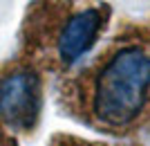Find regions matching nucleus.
Returning <instances> with one entry per match:
<instances>
[{
	"label": "nucleus",
	"mask_w": 150,
	"mask_h": 146,
	"mask_svg": "<svg viewBox=\"0 0 150 146\" xmlns=\"http://www.w3.org/2000/svg\"><path fill=\"white\" fill-rule=\"evenodd\" d=\"M43 108V74L13 58L0 70V126L31 133Z\"/></svg>",
	"instance_id": "obj_3"
},
{
	"label": "nucleus",
	"mask_w": 150,
	"mask_h": 146,
	"mask_svg": "<svg viewBox=\"0 0 150 146\" xmlns=\"http://www.w3.org/2000/svg\"><path fill=\"white\" fill-rule=\"evenodd\" d=\"M110 23L103 0H31L20 25L18 61L38 74H67Z\"/></svg>",
	"instance_id": "obj_2"
},
{
	"label": "nucleus",
	"mask_w": 150,
	"mask_h": 146,
	"mask_svg": "<svg viewBox=\"0 0 150 146\" xmlns=\"http://www.w3.org/2000/svg\"><path fill=\"white\" fill-rule=\"evenodd\" d=\"M0 146H18L13 133H9L5 126H0Z\"/></svg>",
	"instance_id": "obj_5"
},
{
	"label": "nucleus",
	"mask_w": 150,
	"mask_h": 146,
	"mask_svg": "<svg viewBox=\"0 0 150 146\" xmlns=\"http://www.w3.org/2000/svg\"><path fill=\"white\" fill-rule=\"evenodd\" d=\"M58 103L76 121L117 137L148 126L150 25H121L96 56L61 79Z\"/></svg>",
	"instance_id": "obj_1"
},
{
	"label": "nucleus",
	"mask_w": 150,
	"mask_h": 146,
	"mask_svg": "<svg viewBox=\"0 0 150 146\" xmlns=\"http://www.w3.org/2000/svg\"><path fill=\"white\" fill-rule=\"evenodd\" d=\"M50 146H108V144H92L81 137H69V135H56L50 140Z\"/></svg>",
	"instance_id": "obj_4"
}]
</instances>
